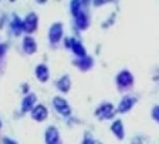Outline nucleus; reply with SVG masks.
<instances>
[{"label": "nucleus", "instance_id": "9b49d317", "mask_svg": "<svg viewBox=\"0 0 159 144\" xmlns=\"http://www.w3.org/2000/svg\"><path fill=\"white\" fill-rule=\"evenodd\" d=\"M57 86H58V89L60 90H63V91H67L70 89V80H68V77H63L61 80H58V83H57Z\"/></svg>", "mask_w": 159, "mask_h": 144}, {"label": "nucleus", "instance_id": "9d476101", "mask_svg": "<svg viewBox=\"0 0 159 144\" xmlns=\"http://www.w3.org/2000/svg\"><path fill=\"white\" fill-rule=\"evenodd\" d=\"M23 47H24V50H26L27 53H33V51L36 50V43H34L33 39L27 37L26 40H24V43H23Z\"/></svg>", "mask_w": 159, "mask_h": 144}, {"label": "nucleus", "instance_id": "423d86ee", "mask_svg": "<svg viewBox=\"0 0 159 144\" xmlns=\"http://www.w3.org/2000/svg\"><path fill=\"white\" fill-rule=\"evenodd\" d=\"M34 101H36V96H34V94H30V96H27V97L23 100V106H21L23 111L33 110V104H34Z\"/></svg>", "mask_w": 159, "mask_h": 144}, {"label": "nucleus", "instance_id": "4468645a", "mask_svg": "<svg viewBox=\"0 0 159 144\" xmlns=\"http://www.w3.org/2000/svg\"><path fill=\"white\" fill-rule=\"evenodd\" d=\"M11 27H13V30L16 31V33H19L20 30H23V29H24V23H23V22H20L19 19L16 17V19L13 20V23H11Z\"/></svg>", "mask_w": 159, "mask_h": 144}, {"label": "nucleus", "instance_id": "39448f33", "mask_svg": "<svg viewBox=\"0 0 159 144\" xmlns=\"http://www.w3.org/2000/svg\"><path fill=\"white\" fill-rule=\"evenodd\" d=\"M61 33H63V30H61V24H54V26L51 27V30H50V40L53 41V43L58 41L60 37H61Z\"/></svg>", "mask_w": 159, "mask_h": 144}, {"label": "nucleus", "instance_id": "1a4fd4ad", "mask_svg": "<svg viewBox=\"0 0 159 144\" xmlns=\"http://www.w3.org/2000/svg\"><path fill=\"white\" fill-rule=\"evenodd\" d=\"M118 83L121 84V86H129V84L132 83L131 74L129 73H121V76L118 77Z\"/></svg>", "mask_w": 159, "mask_h": 144}, {"label": "nucleus", "instance_id": "a211bd4d", "mask_svg": "<svg viewBox=\"0 0 159 144\" xmlns=\"http://www.w3.org/2000/svg\"><path fill=\"white\" fill-rule=\"evenodd\" d=\"M4 143H6V144H16V143H14V141H11V140H10V138H4Z\"/></svg>", "mask_w": 159, "mask_h": 144}, {"label": "nucleus", "instance_id": "20e7f679", "mask_svg": "<svg viewBox=\"0 0 159 144\" xmlns=\"http://www.w3.org/2000/svg\"><path fill=\"white\" fill-rule=\"evenodd\" d=\"M37 26V17L36 14H29L27 19L24 20V30L26 31H33Z\"/></svg>", "mask_w": 159, "mask_h": 144}, {"label": "nucleus", "instance_id": "f3484780", "mask_svg": "<svg viewBox=\"0 0 159 144\" xmlns=\"http://www.w3.org/2000/svg\"><path fill=\"white\" fill-rule=\"evenodd\" d=\"M153 116H155V117L159 120V108H155V111H153Z\"/></svg>", "mask_w": 159, "mask_h": 144}, {"label": "nucleus", "instance_id": "0eeeda50", "mask_svg": "<svg viewBox=\"0 0 159 144\" xmlns=\"http://www.w3.org/2000/svg\"><path fill=\"white\" fill-rule=\"evenodd\" d=\"M36 74L37 77H39L40 81H46L48 79V70H47L46 66H39L36 69Z\"/></svg>", "mask_w": 159, "mask_h": 144}, {"label": "nucleus", "instance_id": "6e6552de", "mask_svg": "<svg viewBox=\"0 0 159 144\" xmlns=\"http://www.w3.org/2000/svg\"><path fill=\"white\" fill-rule=\"evenodd\" d=\"M111 114H112V106H109V104L102 106V107L99 108V111H98V116L99 117H102V118L111 117Z\"/></svg>", "mask_w": 159, "mask_h": 144}, {"label": "nucleus", "instance_id": "ddd939ff", "mask_svg": "<svg viewBox=\"0 0 159 144\" xmlns=\"http://www.w3.org/2000/svg\"><path fill=\"white\" fill-rule=\"evenodd\" d=\"M132 104H134V100L131 97L125 98V100L121 103V106H119V111H126L129 107H131V106H132Z\"/></svg>", "mask_w": 159, "mask_h": 144}, {"label": "nucleus", "instance_id": "f8f14e48", "mask_svg": "<svg viewBox=\"0 0 159 144\" xmlns=\"http://www.w3.org/2000/svg\"><path fill=\"white\" fill-rule=\"evenodd\" d=\"M74 50V53L75 54H78V56H81V57H84L85 56V51H84V49H83V46L78 43V41H74V44H73V47H71Z\"/></svg>", "mask_w": 159, "mask_h": 144}, {"label": "nucleus", "instance_id": "f257e3e1", "mask_svg": "<svg viewBox=\"0 0 159 144\" xmlns=\"http://www.w3.org/2000/svg\"><path fill=\"white\" fill-rule=\"evenodd\" d=\"M54 107L58 110V113H61L63 116H68L70 114V106L67 104V101L61 97H56L54 98Z\"/></svg>", "mask_w": 159, "mask_h": 144}, {"label": "nucleus", "instance_id": "7ed1b4c3", "mask_svg": "<svg viewBox=\"0 0 159 144\" xmlns=\"http://www.w3.org/2000/svg\"><path fill=\"white\" fill-rule=\"evenodd\" d=\"M31 116H33L34 120L37 121H43L47 117V108H44L43 106H37L36 108H33L31 111Z\"/></svg>", "mask_w": 159, "mask_h": 144}, {"label": "nucleus", "instance_id": "f03ea898", "mask_svg": "<svg viewBox=\"0 0 159 144\" xmlns=\"http://www.w3.org/2000/svg\"><path fill=\"white\" fill-rule=\"evenodd\" d=\"M46 140H47V144H60L58 131L54 127H50L46 133Z\"/></svg>", "mask_w": 159, "mask_h": 144}, {"label": "nucleus", "instance_id": "2eb2a0df", "mask_svg": "<svg viewBox=\"0 0 159 144\" xmlns=\"http://www.w3.org/2000/svg\"><path fill=\"white\" fill-rule=\"evenodd\" d=\"M87 23H88V20H87L85 14L81 13V14H78V16H77V24H78L80 27H85Z\"/></svg>", "mask_w": 159, "mask_h": 144}, {"label": "nucleus", "instance_id": "dca6fc26", "mask_svg": "<svg viewBox=\"0 0 159 144\" xmlns=\"http://www.w3.org/2000/svg\"><path fill=\"white\" fill-rule=\"evenodd\" d=\"M112 131L118 136V137H122V126H121V123L119 121H116V123H114L112 126Z\"/></svg>", "mask_w": 159, "mask_h": 144}]
</instances>
